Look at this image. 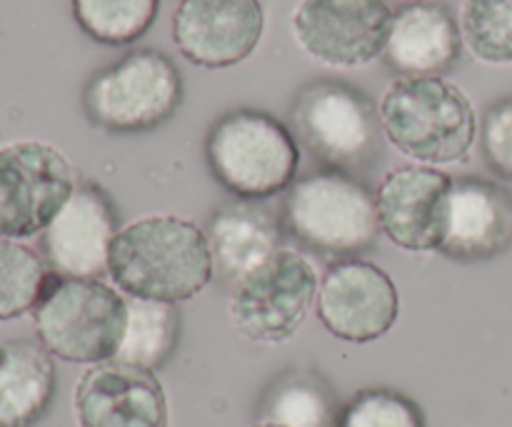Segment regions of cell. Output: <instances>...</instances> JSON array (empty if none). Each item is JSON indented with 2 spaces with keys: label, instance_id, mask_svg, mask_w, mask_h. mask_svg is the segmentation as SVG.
Returning <instances> with one entry per match:
<instances>
[{
  "label": "cell",
  "instance_id": "23",
  "mask_svg": "<svg viewBox=\"0 0 512 427\" xmlns=\"http://www.w3.org/2000/svg\"><path fill=\"white\" fill-rule=\"evenodd\" d=\"M458 25L475 60L512 65V0H465Z\"/></svg>",
  "mask_w": 512,
  "mask_h": 427
},
{
  "label": "cell",
  "instance_id": "5",
  "mask_svg": "<svg viewBox=\"0 0 512 427\" xmlns=\"http://www.w3.org/2000/svg\"><path fill=\"white\" fill-rule=\"evenodd\" d=\"M183 103V75L165 53L140 48L105 65L85 85L90 123L108 133H145L168 123Z\"/></svg>",
  "mask_w": 512,
  "mask_h": 427
},
{
  "label": "cell",
  "instance_id": "27",
  "mask_svg": "<svg viewBox=\"0 0 512 427\" xmlns=\"http://www.w3.org/2000/svg\"><path fill=\"white\" fill-rule=\"evenodd\" d=\"M250 427H285V425H280V423H273V420H258V423L255 425H250Z\"/></svg>",
  "mask_w": 512,
  "mask_h": 427
},
{
  "label": "cell",
  "instance_id": "11",
  "mask_svg": "<svg viewBox=\"0 0 512 427\" xmlns=\"http://www.w3.org/2000/svg\"><path fill=\"white\" fill-rule=\"evenodd\" d=\"M318 318L330 335L345 343H373L393 330L400 318L395 280L375 263L345 258L320 278Z\"/></svg>",
  "mask_w": 512,
  "mask_h": 427
},
{
  "label": "cell",
  "instance_id": "2",
  "mask_svg": "<svg viewBox=\"0 0 512 427\" xmlns=\"http://www.w3.org/2000/svg\"><path fill=\"white\" fill-rule=\"evenodd\" d=\"M378 118L385 140L415 165L463 163L478 140L473 103L443 75H400L380 98Z\"/></svg>",
  "mask_w": 512,
  "mask_h": 427
},
{
  "label": "cell",
  "instance_id": "9",
  "mask_svg": "<svg viewBox=\"0 0 512 427\" xmlns=\"http://www.w3.org/2000/svg\"><path fill=\"white\" fill-rule=\"evenodd\" d=\"M78 188L65 153L43 140L0 145V238L43 235Z\"/></svg>",
  "mask_w": 512,
  "mask_h": 427
},
{
  "label": "cell",
  "instance_id": "20",
  "mask_svg": "<svg viewBox=\"0 0 512 427\" xmlns=\"http://www.w3.org/2000/svg\"><path fill=\"white\" fill-rule=\"evenodd\" d=\"M178 340V305L128 298V323H125L123 343L113 360L155 373L173 358Z\"/></svg>",
  "mask_w": 512,
  "mask_h": 427
},
{
  "label": "cell",
  "instance_id": "18",
  "mask_svg": "<svg viewBox=\"0 0 512 427\" xmlns=\"http://www.w3.org/2000/svg\"><path fill=\"white\" fill-rule=\"evenodd\" d=\"M58 390L53 355L40 343H0V427H33Z\"/></svg>",
  "mask_w": 512,
  "mask_h": 427
},
{
  "label": "cell",
  "instance_id": "6",
  "mask_svg": "<svg viewBox=\"0 0 512 427\" xmlns=\"http://www.w3.org/2000/svg\"><path fill=\"white\" fill-rule=\"evenodd\" d=\"M283 220L308 248L328 255H358L380 235L375 195L343 170H318L288 188Z\"/></svg>",
  "mask_w": 512,
  "mask_h": 427
},
{
  "label": "cell",
  "instance_id": "17",
  "mask_svg": "<svg viewBox=\"0 0 512 427\" xmlns=\"http://www.w3.org/2000/svg\"><path fill=\"white\" fill-rule=\"evenodd\" d=\"M463 53L458 20L440 3H408L393 18L385 60L400 75H440Z\"/></svg>",
  "mask_w": 512,
  "mask_h": 427
},
{
  "label": "cell",
  "instance_id": "7",
  "mask_svg": "<svg viewBox=\"0 0 512 427\" xmlns=\"http://www.w3.org/2000/svg\"><path fill=\"white\" fill-rule=\"evenodd\" d=\"M318 288L315 265L295 250L280 248L235 280L228 303L230 323L253 343H288L318 303Z\"/></svg>",
  "mask_w": 512,
  "mask_h": 427
},
{
  "label": "cell",
  "instance_id": "13",
  "mask_svg": "<svg viewBox=\"0 0 512 427\" xmlns=\"http://www.w3.org/2000/svg\"><path fill=\"white\" fill-rule=\"evenodd\" d=\"M265 33L260 0H180L173 40L185 60L208 70L233 68L255 53Z\"/></svg>",
  "mask_w": 512,
  "mask_h": 427
},
{
  "label": "cell",
  "instance_id": "3",
  "mask_svg": "<svg viewBox=\"0 0 512 427\" xmlns=\"http://www.w3.org/2000/svg\"><path fill=\"white\" fill-rule=\"evenodd\" d=\"M30 315L38 343L53 358L90 368L118 355L128 323V298L100 278L50 273Z\"/></svg>",
  "mask_w": 512,
  "mask_h": 427
},
{
  "label": "cell",
  "instance_id": "25",
  "mask_svg": "<svg viewBox=\"0 0 512 427\" xmlns=\"http://www.w3.org/2000/svg\"><path fill=\"white\" fill-rule=\"evenodd\" d=\"M335 427H425L423 410L408 395L388 388L360 390L343 408Z\"/></svg>",
  "mask_w": 512,
  "mask_h": 427
},
{
  "label": "cell",
  "instance_id": "21",
  "mask_svg": "<svg viewBox=\"0 0 512 427\" xmlns=\"http://www.w3.org/2000/svg\"><path fill=\"white\" fill-rule=\"evenodd\" d=\"M160 0H73L75 23L100 45H130L153 28Z\"/></svg>",
  "mask_w": 512,
  "mask_h": 427
},
{
  "label": "cell",
  "instance_id": "19",
  "mask_svg": "<svg viewBox=\"0 0 512 427\" xmlns=\"http://www.w3.org/2000/svg\"><path fill=\"white\" fill-rule=\"evenodd\" d=\"M208 240L218 273L235 283L280 250V228L273 215L258 203L238 200L210 218Z\"/></svg>",
  "mask_w": 512,
  "mask_h": 427
},
{
  "label": "cell",
  "instance_id": "15",
  "mask_svg": "<svg viewBox=\"0 0 512 427\" xmlns=\"http://www.w3.org/2000/svg\"><path fill=\"white\" fill-rule=\"evenodd\" d=\"M118 230V210L108 193L93 183H78L65 208L45 228V263L65 278H103Z\"/></svg>",
  "mask_w": 512,
  "mask_h": 427
},
{
  "label": "cell",
  "instance_id": "22",
  "mask_svg": "<svg viewBox=\"0 0 512 427\" xmlns=\"http://www.w3.org/2000/svg\"><path fill=\"white\" fill-rule=\"evenodd\" d=\"M48 275V265L38 250L23 240L0 238V323L33 313Z\"/></svg>",
  "mask_w": 512,
  "mask_h": 427
},
{
  "label": "cell",
  "instance_id": "24",
  "mask_svg": "<svg viewBox=\"0 0 512 427\" xmlns=\"http://www.w3.org/2000/svg\"><path fill=\"white\" fill-rule=\"evenodd\" d=\"M265 420L285 427H330L333 405L320 383L308 378H290L270 393L265 403Z\"/></svg>",
  "mask_w": 512,
  "mask_h": 427
},
{
  "label": "cell",
  "instance_id": "26",
  "mask_svg": "<svg viewBox=\"0 0 512 427\" xmlns=\"http://www.w3.org/2000/svg\"><path fill=\"white\" fill-rule=\"evenodd\" d=\"M480 150L488 168L512 183V98L490 105L480 123Z\"/></svg>",
  "mask_w": 512,
  "mask_h": 427
},
{
  "label": "cell",
  "instance_id": "1",
  "mask_svg": "<svg viewBox=\"0 0 512 427\" xmlns=\"http://www.w3.org/2000/svg\"><path fill=\"white\" fill-rule=\"evenodd\" d=\"M215 275L208 233L180 215H145L123 225L108 255V278L125 298L180 305Z\"/></svg>",
  "mask_w": 512,
  "mask_h": 427
},
{
  "label": "cell",
  "instance_id": "28",
  "mask_svg": "<svg viewBox=\"0 0 512 427\" xmlns=\"http://www.w3.org/2000/svg\"><path fill=\"white\" fill-rule=\"evenodd\" d=\"M408 3H433V0H408Z\"/></svg>",
  "mask_w": 512,
  "mask_h": 427
},
{
  "label": "cell",
  "instance_id": "10",
  "mask_svg": "<svg viewBox=\"0 0 512 427\" xmlns=\"http://www.w3.org/2000/svg\"><path fill=\"white\" fill-rule=\"evenodd\" d=\"M393 18L385 0H300L293 35L318 63L358 70L385 55Z\"/></svg>",
  "mask_w": 512,
  "mask_h": 427
},
{
  "label": "cell",
  "instance_id": "16",
  "mask_svg": "<svg viewBox=\"0 0 512 427\" xmlns=\"http://www.w3.org/2000/svg\"><path fill=\"white\" fill-rule=\"evenodd\" d=\"M512 245V193L495 180H453L448 228L440 255L458 263H485Z\"/></svg>",
  "mask_w": 512,
  "mask_h": 427
},
{
  "label": "cell",
  "instance_id": "4",
  "mask_svg": "<svg viewBox=\"0 0 512 427\" xmlns=\"http://www.w3.org/2000/svg\"><path fill=\"white\" fill-rule=\"evenodd\" d=\"M213 178L238 200H268L298 178L300 143L288 125L255 108L218 118L205 140Z\"/></svg>",
  "mask_w": 512,
  "mask_h": 427
},
{
  "label": "cell",
  "instance_id": "8",
  "mask_svg": "<svg viewBox=\"0 0 512 427\" xmlns=\"http://www.w3.org/2000/svg\"><path fill=\"white\" fill-rule=\"evenodd\" d=\"M298 143L330 170L363 168L380 150V118L368 95L340 80L305 85L290 110Z\"/></svg>",
  "mask_w": 512,
  "mask_h": 427
},
{
  "label": "cell",
  "instance_id": "14",
  "mask_svg": "<svg viewBox=\"0 0 512 427\" xmlns=\"http://www.w3.org/2000/svg\"><path fill=\"white\" fill-rule=\"evenodd\" d=\"M78 427H168L170 408L153 370L120 360L90 365L73 390Z\"/></svg>",
  "mask_w": 512,
  "mask_h": 427
},
{
  "label": "cell",
  "instance_id": "12",
  "mask_svg": "<svg viewBox=\"0 0 512 427\" xmlns=\"http://www.w3.org/2000/svg\"><path fill=\"white\" fill-rule=\"evenodd\" d=\"M453 178L430 165H403L380 180V233L405 253H440L448 228V203Z\"/></svg>",
  "mask_w": 512,
  "mask_h": 427
}]
</instances>
